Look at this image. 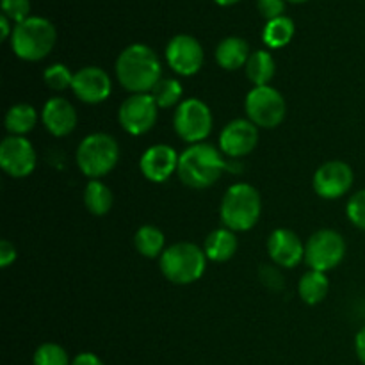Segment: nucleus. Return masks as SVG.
I'll use <instances>...</instances> for the list:
<instances>
[{
	"label": "nucleus",
	"mask_w": 365,
	"mask_h": 365,
	"mask_svg": "<svg viewBox=\"0 0 365 365\" xmlns=\"http://www.w3.org/2000/svg\"><path fill=\"white\" fill-rule=\"evenodd\" d=\"M178 159L180 155L177 150L170 145H153L146 150L139 160V170H141L143 177L150 182H166L175 171L178 170Z\"/></svg>",
	"instance_id": "nucleus-16"
},
{
	"label": "nucleus",
	"mask_w": 365,
	"mask_h": 365,
	"mask_svg": "<svg viewBox=\"0 0 365 365\" xmlns=\"http://www.w3.org/2000/svg\"><path fill=\"white\" fill-rule=\"evenodd\" d=\"M245 109L248 120L259 128H277L285 120L287 103L273 86H257L246 95Z\"/></svg>",
	"instance_id": "nucleus-7"
},
{
	"label": "nucleus",
	"mask_w": 365,
	"mask_h": 365,
	"mask_svg": "<svg viewBox=\"0 0 365 365\" xmlns=\"http://www.w3.org/2000/svg\"><path fill=\"white\" fill-rule=\"evenodd\" d=\"M285 2H291V4H303V2H307V0H285Z\"/></svg>",
	"instance_id": "nucleus-38"
},
{
	"label": "nucleus",
	"mask_w": 365,
	"mask_h": 365,
	"mask_svg": "<svg viewBox=\"0 0 365 365\" xmlns=\"http://www.w3.org/2000/svg\"><path fill=\"white\" fill-rule=\"evenodd\" d=\"M164 245H166V237H164L163 230L153 225H143L138 228L134 235V246L138 250L139 255L146 257V259H157L164 253Z\"/></svg>",
	"instance_id": "nucleus-23"
},
{
	"label": "nucleus",
	"mask_w": 365,
	"mask_h": 365,
	"mask_svg": "<svg viewBox=\"0 0 365 365\" xmlns=\"http://www.w3.org/2000/svg\"><path fill=\"white\" fill-rule=\"evenodd\" d=\"M262 212L260 192L252 184H234L221 200L220 216L225 228L234 232H248L259 221Z\"/></svg>",
	"instance_id": "nucleus-5"
},
{
	"label": "nucleus",
	"mask_w": 365,
	"mask_h": 365,
	"mask_svg": "<svg viewBox=\"0 0 365 365\" xmlns=\"http://www.w3.org/2000/svg\"><path fill=\"white\" fill-rule=\"evenodd\" d=\"M38 155L24 135H7L0 145V166L9 177L24 178L36 170Z\"/></svg>",
	"instance_id": "nucleus-11"
},
{
	"label": "nucleus",
	"mask_w": 365,
	"mask_h": 365,
	"mask_svg": "<svg viewBox=\"0 0 365 365\" xmlns=\"http://www.w3.org/2000/svg\"><path fill=\"white\" fill-rule=\"evenodd\" d=\"M328 291H330V282H328L327 273H321V271H307L298 284L299 298L307 305H317V303H321L327 298Z\"/></svg>",
	"instance_id": "nucleus-22"
},
{
	"label": "nucleus",
	"mask_w": 365,
	"mask_h": 365,
	"mask_svg": "<svg viewBox=\"0 0 365 365\" xmlns=\"http://www.w3.org/2000/svg\"><path fill=\"white\" fill-rule=\"evenodd\" d=\"M14 260H16V248H14L13 242L4 239V241L0 242V267L6 269V267H9Z\"/></svg>",
	"instance_id": "nucleus-33"
},
{
	"label": "nucleus",
	"mask_w": 365,
	"mask_h": 365,
	"mask_svg": "<svg viewBox=\"0 0 365 365\" xmlns=\"http://www.w3.org/2000/svg\"><path fill=\"white\" fill-rule=\"evenodd\" d=\"M239 241L235 237V232L230 228H217L207 235L203 242V252L207 259L212 262H227L237 253Z\"/></svg>",
	"instance_id": "nucleus-20"
},
{
	"label": "nucleus",
	"mask_w": 365,
	"mask_h": 365,
	"mask_svg": "<svg viewBox=\"0 0 365 365\" xmlns=\"http://www.w3.org/2000/svg\"><path fill=\"white\" fill-rule=\"evenodd\" d=\"M73 77L75 73H71L70 68H68L66 64L61 63L52 64V66L46 68L45 73H43V81H45V84L48 86L50 89H53V91H64V89L71 88Z\"/></svg>",
	"instance_id": "nucleus-28"
},
{
	"label": "nucleus",
	"mask_w": 365,
	"mask_h": 365,
	"mask_svg": "<svg viewBox=\"0 0 365 365\" xmlns=\"http://www.w3.org/2000/svg\"><path fill=\"white\" fill-rule=\"evenodd\" d=\"M71 365H103V362L95 355V353H78V355L71 360Z\"/></svg>",
	"instance_id": "nucleus-34"
},
{
	"label": "nucleus",
	"mask_w": 365,
	"mask_h": 365,
	"mask_svg": "<svg viewBox=\"0 0 365 365\" xmlns=\"http://www.w3.org/2000/svg\"><path fill=\"white\" fill-rule=\"evenodd\" d=\"M227 170V160L216 146L196 143L185 148L178 159V178L191 189H207L216 184Z\"/></svg>",
	"instance_id": "nucleus-2"
},
{
	"label": "nucleus",
	"mask_w": 365,
	"mask_h": 365,
	"mask_svg": "<svg viewBox=\"0 0 365 365\" xmlns=\"http://www.w3.org/2000/svg\"><path fill=\"white\" fill-rule=\"evenodd\" d=\"M75 159L82 175L91 180H98L116 168L120 160V146L113 135L106 132H95L82 139Z\"/></svg>",
	"instance_id": "nucleus-6"
},
{
	"label": "nucleus",
	"mask_w": 365,
	"mask_h": 365,
	"mask_svg": "<svg viewBox=\"0 0 365 365\" xmlns=\"http://www.w3.org/2000/svg\"><path fill=\"white\" fill-rule=\"evenodd\" d=\"M31 13V0H2V14L14 24L27 20Z\"/></svg>",
	"instance_id": "nucleus-31"
},
{
	"label": "nucleus",
	"mask_w": 365,
	"mask_h": 365,
	"mask_svg": "<svg viewBox=\"0 0 365 365\" xmlns=\"http://www.w3.org/2000/svg\"><path fill=\"white\" fill-rule=\"evenodd\" d=\"M346 214H348V220L351 221L356 228L365 232V189L355 192V195L349 198L348 205H346Z\"/></svg>",
	"instance_id": "nucleus-30"
},
{
	"label": "nucleus",
	"mask_w": 365,
	"mask_h": 365,
	"mask_svg": "<svg viewBox=\"0 0 365 365\" xmlns=\"http://www.w3.org/2000/svg\"><path fill=\"white\" fill-rule=\"evenodd\" d=\"M116 78L132 95L150 93L163 78L159 57L148 45H128L116 59Z\"/></svg>",
	"instance_id": "nucleus-1"
},
{
	"label": "nucleus",
	"mask_w": 365,
	"mask_h": 365,
	"mask_svg": "<svg viewBox=\"0 0 365 365\" xmlns=\"http://www.w3.org/2000/svg\"><path fill=\"white\" fill-rule=\"evenodd\" d=\"M157 118H159V107L150 93L128 96L118 110V121L121 128L130 135L148 134L155 127Z\"/></svg>",
	"instance_id": "nucleus-10"
},
{
	"label": "nucleus",
	"mask_w": 365,
	"mask_h": 365,
	"mask_svg": "<svg viewBox=\"0 0 365 365\" xmlns=\"http://www.w3.org/2000/svg\"><path fill=\"white\" fill-rule=\"evenodd\" d=\"M57 41V31L53 24L41 16H29L16 24L11 36V48L21 61L36 63L48 56Z\"/></svg>",
	"instance_id": "nucleus-3"
},
{
	"label": "nucleus",
	"mask_w": 365,
	"mask_h": 365,
	"mask_svg": "<svg viewBox=\"0 0 365 365\" xmlns=\"http://www.w3.org/2000/svg\"><path fill=\"white\" fill-rule=\"evenodd\" d=\"M250 56H252L250 45L242 38H237V36L221 39L216 48L217 64L228 71L241 70L242 66H246Z\"/></svg>",
	"instance_id": "nucleus-19"
},
{
	"label": "nucleus",
	"mask_w": 365,
	"mask_h": 365,
	"mask_svg": "<svg viewBox=\"0 0 365 365\" xmlns=\"http://www.w3.org/2000/svg\"><path fill=\"white\" fill-rule=\"evenodd\" d=\"M355 175L351 166L342 160H328L314 173L312 187L317 196L324 200L342 198L351 189Z\"/></svg>",
	"instance_id": "nucleus-12"
},
{
	"label": "nucleus",
	"mask_w": 365,
	"mask_h": 365,
	"mask_svg": "<svg viewBox=\"0 0 365 365\" xmlns=\"http://www.w3.org/2000/svg\"><path fill=\"white\" fill-rule=\"evenodd\" d=\"M71 91L84 103H102L110 96L113 81L102 68L86 66L75 73Z\"/></svg>",
	"instance_id": "nucleus-15"
},
{
	"label": "nucleus",
	"mask_w": 365,
	"mask_h": 365,
	"mask_svg": "<svg viewBox=\"0 0 365 365\" xmlns=\"http://www.w3.org/2000/svg\"><path fill=\"white\" fill-rule=\"evenodd\" d=\"M257 143H259V127L242 118L225 125L220 134L221 153L228 155L230 159H241V157L250 155L257 148Z\"/></svg>",
	"instance_id": "nucleus-14"
},
{
	"label": "nucleus",
	"mask_w": 365,
	"mask_h": 365,
	"mask_svg": "<svg viewBox=\"0 0 365 365\" xmlns=\"http://www.w3.org/2000/svg\"><path fill=\"white\" fill-rule=\"evenodd\" d=\"M41 121L50 134L56 138H64L77 127V110L71 106L70 100L63 96H53L43 106Z\"/></svg>",
	"instance_id": "nucleus-18"
},
{
	"label": "nucleus",
	"mask_w": 365,
	"mask_h": 365,
	"mask_svg": "<svg viewBox=\"0 0 365 365\" xmlns=\"http://www.w3.org/2000/svg\"><path fill=\"white\" fill-rule=\"evenodd\" d=\"M294 21L289 16H280L269 20L264 27L262 39L269 48H282V46L289 45L294 36Z\"/></svg>",
	"instance_id": "nucleus-26"
},
{
	"label": "nucleus",
	"mask_w": 365,
	"mask_h": 365,
	"mask_svg": "<svg viewBox=\"0 0 365 365\" xmlns=\"http://www.w3.org/2000/svg\"><path fill=\"white\" fill-rule=\"evenodd\" d=\"M355 349H356V356H359V360L365 365V327L359 331V334H356Z\"/></svg>",
	"instance_id": "nucleus-35"
},
{
	"label": "nucleus",
	"mask_w": 365,
	"mask_h": 365,
	"mask_svg": "<svg viewBox=\"0 0 365 365\" xmlns=\"http://www.w3.org/2000/svg\"><path fill=\"white\" fill-rule=\"evenodd\" d=\"M346 255V241L339 232L323 228L309 237L305 245V262L310 269L328 273L342 262Z\"/></svg>",
	"instance_id": "nucleus-9"
},
{
	"label": "nucleus",
	"mask_w": 365,
	"mask_h": 365,
	"mask_svg": "<svg viewBox=\"0 0 365 365\" xmlns=\"http://www.w3.org/2000/svg\"><path fill=\"white\" fill-rule=\"evenodd\" d=\"M150 95L155 100L159 109H170V107L175 106L178 107L184 102V100H182L184 89H182V84L177 78H160V81L157 82L155 88L150 91Z\"/></svg>",
	"instance_id": "nucleus-27"
},
{
	"label": "nucleus",
	"mask_w": 365,
	"mask_h": 365,
	"mask_svg": "<svg viewBox=\"0 0 365 365\" xmlns=\"http://www.w3.org/2000/svg\"><path fill=\"white\" fill-rule=\"evenodd\" d=\"M267 255L277 266L292 269L305 259V246L292 230L277 228L267 237Z\"/></svg>",
	"instance_id": "nucleus-17"
},
{
	"label": "nucleus",
	"mask_w": 365,
	"mask_h": 365,
	"mask_svg": "<svg viewBox=\"0 0 365 365\" xmlns=\"http://www.w3.org/2000/svg\"><path fill=\"white\" fill-rule=\"evenodd\" d=\"M212 113L210 107L200 98H187L177 107L173 116L175 132L189 145L203 143L212 132Z\"/></svg>",
	"instance_id": "nucleus-8"
},
{
	"label": "nucleus",
	"mask_w": 365,
	"mask_h": 365,
	"mask_svg": "<svg viewBox=\"0 0 365 365\" xmlns=\"http://www.w3.org/2000/svg\"><path fill=\"white\" fill-rule=\"evenodd\" d=\"M4 123L11 135H25L38 123V110L29 103H14L6 113Z\"/></svg>",
	"instance_id": "nucleus-24"
},
{
	"label": "nucleus",
	"mask_w": 365,
	"mask_h": 365,
	"mask_svg": "<svg viewBox=\"0 0 365 365\" xmlns=\"http://www.w3.org/2000/svg\"><path fill=\"white\" fill-rule=\"evenodd\" d=\"M84 205L93 216H106L114 205V195L103 182L91 180L84 189Z\"/></svg>",
	"instance_id": "nucleus-25"
},
{
	"label": "nucleus",
	"mask_w": 365,
	"mask_h": 365,
	"mask_svg": "<svg viewBox=\"0 0 365 365\" xmlns=\"http://www.w3.org/2000/svg\"><path fill=\"white\" fill-rule=\"evenodd\" d=\"M34 365H71L70 356L56 342H45L34 353Z\"/></svg>",
	"instance_id": "nucleus-29"
},
{
	"label": "nucleus",
	"mask_w": 365,
	"mask_h": 365,
	"mask_svg": "<svg viewBox=\"0 0 365 365\" xmlns=\"http://www.w3.org/2000/svg\"><path fill=\"white\" fill-rule=\"evenodd\" d=\"M203 48L195 36L177 34L166 46V61L171 70L184 77L196 75L203 66Z\"/></svg>",
	"instance_id": "nucleus-13"
},
{
	"label": "nucleus",
	"mask_w": 365,
	"mask_h": 365,
	"mask_svg": "<svg viewBox=\"0 0 365 365\" xmlns=\"http://www.w3.org/2000/svg\"><path fill=\"white\" fill-rule=\"evenodd\" d=\"M257 7H259V13L269 21L284 16L285 0H257Z\"/></svg>",
	"instance_id": "nucleus-32"
},
{
	"label": "nucleus",
	"mask_w": 365,
	"mask_h": 365,
	"mask_svg": "<svg viewBox=\"0 0 365 365\" xmlns=\"http://www.w3.org/2000/svg\"><path fill=\"white\" fill-rule=\"evenodd\" d=\"M0 38H2V41H6L7 38H11L13 36V31H11V20L7 16H0Z\"/></svg>",
	"instance_id": "nucleus-36"
},
{
	"label": "nucleus",
	"mask_w": 365,
	"mask_h": 365,
	"mask_svg": "<svg viewBox=\"0 0 365 365\" xmlns=\"http://www.w3.org/2000/svg\"><path fill=\"white\" fill-rule=\"evenodd\" d=\"M207 255L195 242H175L159 257L160 273L175 285H189L203 277L207 267Z\"/></svg>",
	"instance_id": "nucleus-4"
},
{
	"label": "nucleus",
	"mask_w": 365,
	"mask_h": 365,
	"mask_svg": "<svg viewBox=\"0 0 365 365\" xmlns=\"http://www.w3.org/2000/svg\"><path fill=\"white\" fill-rule=\"evenodd\" d=\"M246 77L250 78L253 86H269L273 81L274 71H277V64H274L273 56L267 50H257L250 56L248 63H246Z\"/></svg>",
	"instance_id": "nucleus-21"
},
{
	"label": "nucleus",
	"mask_w": 365,
	"mask_h": 365,
	"mask_svg": "<svg viewBox=\"0 0 365 365\" xmlns=\"http://www.w3.org/2000/svg\"><path fill=\"white\" fill-rule=\"evenodd\" d=\"M216 4H220V6H234V4H237L239 0H214Z\"/></svg>",
	"instance_id": "nucleus-37"
}]
</instances>
